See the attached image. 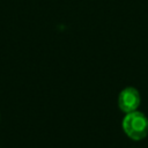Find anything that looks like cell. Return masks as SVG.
I'll return each instance as SVG.
<instances>
[{
    "label": "cell",
    "instance_id": "1",
    "mask_svg": "<svg viewBox=\"0 0 148 148\" xmlns=\"http://www.w3.org/2000/svg\"><path fill=\"white\" fill-rule=\"evenodd\" d=\"M121 125L125 134L132 140H142L148 134V118L138 110L126 113Z\"/></svg>",
    "mask_w": 148,
    "mask_h": 148
},
{
    "label": "cell",
    "instance_id": "2",
    "mask_svg": "<svg viewBox=\"0 0 148 148\" xmlns=\"http://www.w3.org/2000/svg\"><path fill=\"white\" fill-rule=\"evenodd\" d=\"M141 98L139 91L133 87L124 88L118 96V106L125 113L136 111L140 105Z\"/></svg>",
    "mask_w": 148,
    "mask_h": 148
}]
</instances>
